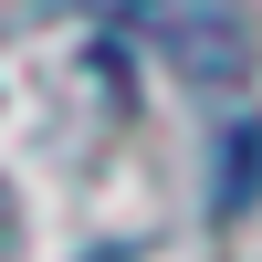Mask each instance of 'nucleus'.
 Segmentation results:
<instances>
[{
    "instance_id": "obj_1",
    "label": "nucleus",
    "mask_w": 262,
    "mask_h": 262,
    "mask_svg": "<svg viewBox=\"0 0 262 262\" xmlns=\"http://www.w3.org/2000/svg\"><path fill=\"white\" fill-rule=\"evenodd\" d=\"M84 11L147 21L158 42H179L189 63H231V0H84Z\"/></svg>"
}]
</instances>
